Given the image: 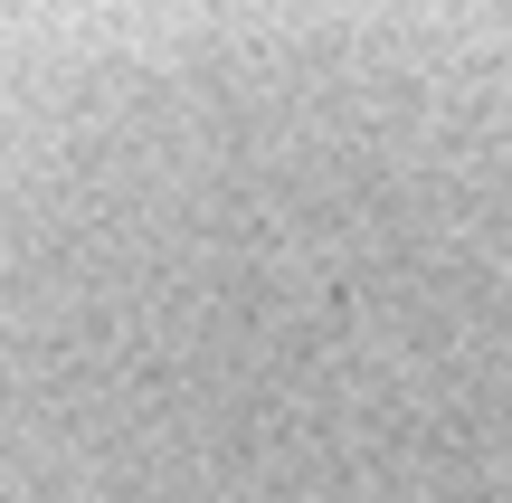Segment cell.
Instances as JSON below:
<instances>
[{"mask_svg": "<svg viewBox=\"0 0 512 503\" xmlns=\"http://www.w3.org/2000/svg\"><path fill=\"white\" fill-rule=\"evenodd\" d=\"M0 503H512V0H0Z\"/></svg>", "mask_w": 512, "mask_h": 503, "instance_id": "cell-1", "label": "cell"}]
</instances>
